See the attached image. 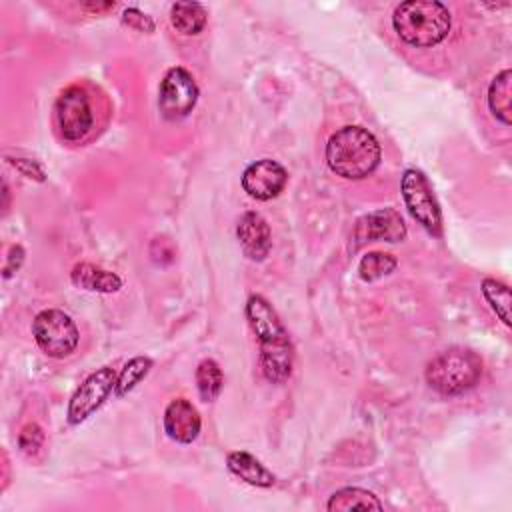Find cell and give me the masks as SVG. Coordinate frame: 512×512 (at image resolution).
Returning <instances> with one entry per match:
<instances>
[{
	"mask_svg": "<svg viewBox=\"0 0 512 512\" xmlns=\"http://www.w3.org/2000/svg\"><path fill=\"white\" fill-rule=\"evenodd\" d=\"M246 318L260 342V366L264 376L274 384H284L292 374L294 350L276 310L266 298L256 294L246 302Z\"/></svg>",
	"mask_w": 512,
	"mask_h": 512,
	"instance_id": "6da1fadb",
	"label": "cell"
},
{
	"mask_svg": "<svg viewBox=\"0 0 512 512\" xmlns=\"http://www.w3.org/2000/svg\"><path fill=\"white\" fill-rule=\"evenodd\" d=\"M380 160L382 148L378 140L362 126H342L328 138L326 164L340 178H368L378 168Z\"/></svg>",
	"mask_w": 512,
	"mask_h": 512,
	"instance_id": "7a4b0ae2",
	"label": "cell"
},
{
	"mask_svg": "<svg viewBox=\"0 0 512 512\" xmlns=\"http://www.w3.org/2000/svg\"><path fill=\"white\" fill-rule=\"evenodd\" d=\"M452 26V16L442 2L408 0L396 6L392 28L398 38L412 48H432L440 44Z\"/></svg>",
	"mask_w": 512,
	"mask_h": 512,
	"instance_id": "3957f363",
	"label": "cell"
},
{
	"mask_svg": "<svg viewBox=\"0 0 512 512\" xmlns=\"http://www.w3.org/2000/svg\"><path fill=\"white\" fill-rule=\"evenodd\" d=\"M424 376L438 394L456 396L476 386L482 376V360L472 350L450 348L428 362Z\"/></svg>",
	"mask_w": 512,
	"mask_h": 512,
	"instance_id": "277c9868",
	"label": "cell"
},
{
	"mask_svg": "<svg viewBox=\"0 0 512 512\" xmlns=\"http://www.w3.org/2000/svg\"><path fill=\"white\" fill-rule=\"evenodd\" d=\"M58 134L68 144L84 142L96 128V108L84 86L72 84L60 92L54 104Z\"/></svg>",
	"mask_w": 512,
	"mask_h": 512,
	"instance_id": "5b68a950",
	"label": "cell"
},
{
	"mask_svg": "<svg viewBox=\"0 0 512 512\" xmlns=\"http://www.w3.org/2000/svg\"><path fill=\"white\" fill-rule=\"evenodd\" d=\"M32 334L40 350L50 358L70 356L80 340L74 320L58 308L38 312L32 322Z\"/></svg>",
	"mask_w": 512,
	"mask_h": 512,
	"instance_id": "8992f818",
	"label": "cell"
},
{
	"mask_svg": "<svg viewBox=\"0 0 512 512\" xmlns=\"http://www.w3.org/2000/svg\"><path fill=\"white\" fill-rule=\"evenodd\" d=\"M404 204L410 216L432 236L442 234V212L424 172L408 168L400 182Z\"/></svg>",
	"mask_w": 512,
	"mask_h": 512,
	"instance_id": "52a82bcc",
	"label": "cell"
},
{
	"mask_svg": "<svg viewBox=\"0 0 512 512\" xmlns=\"http://www.w3.org/2000/svg\"><path fill=\"white\" fill-rule=\"evenodd\" d=\"M198 102V86L192 78V74L182 68L174 66L170 68L162 82L158 92V108L166 120H182L186 118Z\"/></svg>",
	"mask_w": 512,
	"mask_h": 512,
	"instance_id": "ba28073f",
	"label": "cell"
},
{
	"mask_svg": "<svg viewBox=\"0 0 512 512\" xmlns=\"http://www.w3.org/2000/svg\"><path fill=\"white\" fill-rule=\"evenodd\" d=\"M404 238H406V224H404L400 212L394 208H380V210L368 212L356 220L348 250L356 252L364 244L376 242V240L402 242Z\"/></svg>",
	"mask_w": 512,
	"mask_h": 512,
	"instance_id": "9c48e42d",
	"label": "cell"
},
{
	"mask_svg": "<svg viewBox=\"0 0 512 512\" xmlns=\"http://www.w3.org/2000/svg\"><path fill=\"white\" fill-rule=\"evenodd\" d=\"M116 384V372L110 366H104L96 372H92L72 394L68 404V422L80 424L88 416H92L108 398V394L114 390Z\"/></svg>",
	"mask_w": 512,
	"mask_h": 512,
	"instance_id": "30bf717a",
	"label": "cell"
},
{
	"mask_svg": "<svg viewBox=\"0 0 512 512\" xmlns=\"http://www.w3.org/2000/svg\"><path fill=\"white\" fill-rule=\"evenodd\" d=\"M286 182H288L286 168L272 158H262L252 162L242 174L244 192L256 200L276 198L284 190Z\"/></svg>",
	"mask_w": 512,
	"mask_h": 512,
	"instance_id": "8fae6325",
	"label": "cell"
},
{
	"mask_svg": "<svg viewBox=\"0 0 512 512\" xmlns=\"http://www.w3.org/2000/svg\"><path fill=\"white\" fill-rule=\"evenodd\" d=\"M202 428L198 410L186 398H174L164 410V432L178 444H192Z\"/></svg>",
	"mask_w": 512,
	"mask_h": 512,
	"instance_id": "7c38bea8",
	"label": "cell"
},
{
	"mask_svg": "<svg viewBox=\"0 0 512 512\" xmlns=\"http://www.w3.org/2000/svg\"><path fill=\"white\" fill-rule=\"evenodd\" d=\"M238 242L250 260H264L272 248V234L268 222L258 212H244L236 226Z\"/></svg>",
	"mask_w": 512,
	"mask_h": 512,
	"instance_id": "4fadbf2b",
	"label": "cell"
},
{
	"mask_svg": "<svg viewBox=\"0 0 512 512\" xmlns=\"http://www.w3.org/2000/svg\"><path fill=\"white\" fill-rule=\"evenodd\" d=\"M70 280L74 286L90 290V292H104L112 294L122 288V278L116 272L102 270L90 262L76 264L70 272Z\"/></svg>",
	"mask_w": 512,
	"mask_h": 512,
	"instance_id": "5bb4252c",
	"label": "cell"
},
{
	"mask_svg": "<svg viewBox=\"0 0 512 512\" xmlns=\"http://www.w3.org/2000/svg\"><path fill=\"white\" fill-rule=\"evenodd\" d=\"M228 468L232 474H236L240 480H244L250 486L256 488H270L274 484V474L252 454L242 452V450H234L228 454L226 458Z\"/></svg>",
	"mask_w": 512,
	"mask_h": 512,
	"instance_id": "9a60e30c",
	"label": "cell"
},
{
	"mask_svg": "<svg viewBox=\"0 0 512 512\" xmlns=\"http://www.w3.org/2000/svg\"><path fill=\"white\" fill-rule=\"evenodd\" d=\"M510 96H512V72L504 68L494 76V80L488 86V108L494 114V118L500 120L504 126L512 124Z\"/></svg>",
	"mask_w": 512,
	"mask_h": 512,
	"instance_id": "2e32d148",
	"label": "cell"
},
{
	"mask_svg": "<svg viewBox=\"0 0 512 512\" xmlns=\"http://www.w3.org/2000/svg\"><path fill=\"white\" fill-rule=\"evenodd\" d=\"M208 12L198 2H176L170 6V24L182 36H194L206 26Z\"/></svg>",
	"mask_w": 512,
	"mask_h": 512,
	"instance_id": "e0dca14e",
	"label": "cell"
},
{
	"mask_svg": "<svg viewBox=\"0 0 512 512\" xmlns=\"http://www.w3.org/2000/svg\"><path fill=\"white\" fill-rule=\"evenodd\" d=\"M328 510L348 512V510H382V502L376 494L364 488H342L334 492L326 504Z\"/></svg>",
	"mask_w": 512,
	"mask_h": 512,
	"instance_id": "ac0fdd59",
	"label": "cell"
},
{
	"mask_svg": "<svg viewBox=\"0 0 512 512\" xmlns=\"http://www.w3.org/2000/svg\"><path fill=\"white\" fill-rule=\"evenodd\" d=\"M224 386V374L218 366V362L206 358L196 368V388L204 402H212Z\"/></svg>",
	"mask_w": 512,
	"mask_h": 512,
	"instance_id": "d6986e66",
	"label": "cell"
},
{
	"mask_svg": "<svg viewBox=\"0 0 512 512\" xmlns=\"http://www.w3.org/2000/svg\"><path fill=\"white\" fill-rule=\"evenodd\" d=\"M482 294L490 308L496 312V316L502 320L504 326H510V288L494 278H484L482 280Z\"/></svg>",
	"mask_w": 512,
	"mask_h": 512,
	"instance_id": "ffe728a7",
	"label": "cell"
},
{
	"mask_svg": "<svg viewBox=\"0 0 512 512\" xmlns=\"http://www.w3.org/2000/svg\"><path fill=\"white\" fill-rule=\"evenodd\" d=\"M152 368V360L148 356H136L132 358L116 376V384H114V394L120 398L124 394H128L130 390L136 388V384H140L142 378H146V374Z\"/></svg>",
	"mask_w": 512,
	"mask_h": 512,
	"instance_id": "44dd1931",
	"label": "cell"
},
{
	"mask_svg": "<svg viewBox=\"0 0 512 512\" xmlns=\"http://www.w3.org/2000/svg\"><path fill=\"white\" fill-rule=\"evenodd\" d=\"M396 266H398V262L392 254L368 252L366 256H362V260L358 264V274L364 282H374V280H380V278L388 276L390 272H394Z\"/></svg>",
	"mask_w": 512,
	"mask_h": 512,
	"instance_id": "7402d4cb",
	"label": "cell"
},
{
	"mask_svg": "<svg viewBox=\"0 0 512 512\" xmlns=\"http://www.w3.org/2000/svg\"><path fill=\"white\" fill-rule=\"evenodd\" d=\"M42 442H44V434H42L40 426H36V424H26L18 436V444H20L22 452L28 456L36 454L42 448Z\"/></svg>",
	"mask_w": 512,
	"mask_h": 512,
	"instance_id": "603a6c76",
	"label": "cell"
},
{
	"mask_svg": "<svg viewBox=\"0 0 512 512\" xmlns=\"http://www.w3.org/2000/svg\"><path fill=\"white\" fill-rule=\"evenodd\" d=\"M122 22L138 32H154V20L138 8H126L122 12Z\"/></svg>",
	"mask_w": 512,
	"mask_h": 512,
	"instance_id": "cb8c5ba5",
	"label": "cell"
},
{
	"mask_svg": "<svg viewBox=\"0 0 512 512\" xmlns=\"http://www.w3.org/2000/svg\"><path fill=\"white\" fill-rule=\"evenodd\" d=\"M20 172H24L26 176H34V178H38V180H42L44 178V172H42V168L38 166V164H34V162H30V160H10Z\"/></svg>",
	"mask_w": 512,
	"mask_h": 512,
	"instance_id": "d4e9b609",
	"label": "cell"
}]
</instances>
